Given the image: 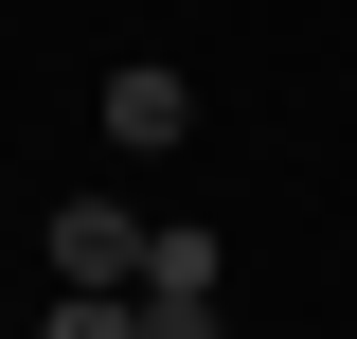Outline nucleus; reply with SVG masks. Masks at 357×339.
I'll list each match as a JSON object with an SVG mask.
<instances>
[{
  "label": "nucleus",
  "instance_id": "obj_1",
  "mask_svg": "<svg viewBox=\"0 0 357 339\" xmlns=\"http://www.w3.org/2000/svg\"><path fill=\"white\" fill-rule=\"evenodd\" d=\"M36 250H54V286H143V250H161V232H143V214H107V197H72Z\"/></svg>",
  "mask_w": 357,
  "mask_h": 339
},
{
  "label": "nucleus",
  "instance_id": "obj_4",
  "mask_svg": "<svg viewBox=\"0 0 357 339\" xmlns=\"http://www.w3.org/2000/svg\"><path fill=\"white\" fill-rule=\"evenodd\" d=\"M36 339H143V286H72V303H54Z\"/></svg>",
  "mask_w": 357,
  "mask_h": 339
},
{
  "label": "nucleus",
  "instance_id": "obj_2",
  "mask_svg": "<svg viewBox=\"0 0 357 339\" xmlns=\"http://www.w3.org/2000/svg\"><path fill=\"white\" fill-rule=\"evenodd\" d=\"M89 126L126 143V161H161V143H178V126H197V89H178V72H161V54H143V72H107V89H89Z\"/></svg>",
  "mask_w": 357,
  "mask_h": 339
},
{
  "label": "nucleus",
  "instance_id": "obj_3",
  "mask_svg": "<svg viewBox=\"0 0 357 339\" xmlns=\"http://www.w3.org/2000/svg\"><path fill=\"white\" fill-rule=\"evenodd\" d=\"M143 303H215V232H161L143 250Z\"/></svg>",
  "mask_w": 357,
  "mask_h": 339
}]
</instances>
